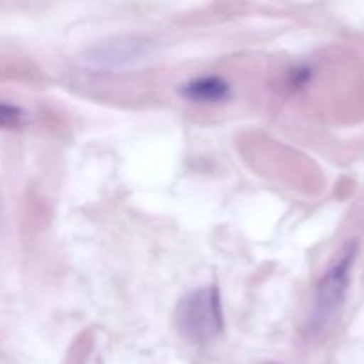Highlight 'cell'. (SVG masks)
Instances as JSON below:
<instances>
[{
  "mask_svg": "<svg viewBox=\"0 0 364 364\" xmlns=\"http://www.w3.org/2000/svg\"><path fill=\"white\" fill-rule=\"evenodd\" d=\"M355 258H358V242L352 240L341 249L338 258L316 284L311 313H309L308 326H306L311 336L326 333L333 326L336 316L340 315L345 299H347L348 287H350Z\"/></svg>",
  "mask_w": 364,
  "mask_h": 364,
  "instance_id": "obj_1",
  "label": "cell"
},
{
  "mask_svg": "<svg viewBox=\"0 0 364 364\" xmlns=\"http://www.w3.org/2000/svg\"><path fill=\"white\" fill-rule=\"evenodd\" d=\"M174 322L181 336L191 341H210L224 329L223 299L215 287L191 291L178 302Z\"/></svg>",
  "mask_w": 364,
  "mask_h": 364,
  "instance_id": "obj_2",
  "label": "cell"
},
{
  "mask_svg": "<svg viewBox=\"0 0 364 364\" xmlns=\"http://www.w3.org/2000/svg\"><path fill=\"white\" fill-rule=\"evenodd\" d=\"M180 95L191 102L220 103L231 96V85L217 75L199 77L180 87Z\"/></svg>",
  "mask_w": 364,
  "mask_h": 364,
  "instance_id": "obj_3",
  "label": "cell"
},
{
  "mask_svg": "<svg viewBox=\"0 0 364 364\" xmlns=\"http://www.w3.org/2000/svg\"><path fill=\"white\" fill-rule=\"evenodd\" d=\"M27 117V112L23 109L11 103L0 102V128H13L20 127Z\"/></svg>",
  "mask_w": 364,
  "mask_h": 364,
  "instance_id": "obj_4",
  "label": "cell"
}]
</instances>
